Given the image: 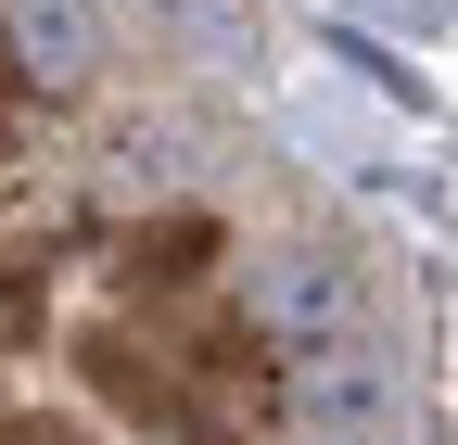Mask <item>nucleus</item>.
I'll use <instances>...</instances> for the list:
<instances>
[{"instance_id": "f03ea898", "label": "nucleus", "mask_w": 458, "mask_h": 445, "mask_svg": "<svg viewBox=\"0 0 458 445\" xmlns=\"http://www.w3.org/2000/svg\"><path fill=\"white\" fill-rule=\"evenodd\" d=\"M13 51H26V77L77 89L102 64V13H89V0H13Z\"/></svg>"}, {"instance_id": "f257e3e1", "label": "nucleus", "mask_w": 458, "mask_h": 445, "mask_svg": "<svg viewBox=\"0 0 458 445\" xmlns=\"http://www.w3.org/2000/svg\"><path fill=\"white\" fill-rule=\"evenodd\" d=\"M344 318H357V281H344V255L280 242V255L255 267V331H280V344H344Z\"/></svg>"}, {"instance_id": "7ed1b4c3", "label": "nucleus", "mask_w": 458, "mask_h": 445, "mask_svg": "<svg viewBox=\"0 0 458 445\" xmlns=\"http://www.w3.org/2000/svg\"><path fill=\"white\" fill-rule=\"evenodd\" d=\"M179 38H204V51H229V0H153Z\"/></svg>"}]
</instances>
